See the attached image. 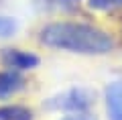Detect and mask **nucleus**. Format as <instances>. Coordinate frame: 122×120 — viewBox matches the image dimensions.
<instances>
[{
  "instance_id": "1",
  "label": "nucleus",
  "mask_w": 122,
  "mask_h": 120,
  "mask_svg": "<svg viewBox=\"0 0 122 120\" xmlns=\"http://www.w3.org/2000/svg\"><path fill=\"white\" fill-rule=\"evenodd\" d=\"M41 43L53 49L81 55H104L114 49V41L106 31L83 22H53L41 31Z\"/></svg>"
},
{
  "instance_id": "2",
  "label": "nucleus",
  "mask_w": 122,
  "mask_h": 120,
  "mask_svg": "<svg viewBox=\"0 0 122 120\" xmlns=\"http://www.w3.org/2000/svg\"><path fill=\"white\" fill-rule=\"evenodd\" d=\"M90 104H92V94L83 88H71V90L47 100V108L65 110V112H86Z\"/></svg>"
},
{
  "instance_id": "3",
  "label": "nucleus",
  "mask_w": 122,
  "mask_h": 120,
  "mask_svg": "<svg viewBox=\"0 0 122 120\" xmlns=\"http://www.w3.org/2000/svg\"><path fill=\"white\" fill-rule=\"evenodd\" d=\"M0 61H2L4 67L14 69V71H25V69H33L39 65V57L37 55L20 51V49H2Z\"/></svg>"
},
{
  "instance_id": "4",
  "label": "nucleus",
  "mask_w": 122,
  "mask_h": 120,
  "mask_svg": "<svg viewBox=\"0 0 122 120\" xmlns=\"http://www.w3.org/2000/svg\"><path fill=\"white\" fill-rule=\"evenodd\" d=\"M106 108L110 120H122V82H114L106 88Z\"/></svg>"
},
{
  "instance_id": "5",
  "label": "nucleus",
  "mask_w": 122,
  "mask_h": 120,
  "mask_svg": "<svg viewBox=\"0 0 122 120\" xmlns=\"http://www.w3.org/2000/svg\"><path fill=\"white\" fill-rule=\"evenodd\" d=\"M25 79L18 71L8 69V71H0V98H8V96L16 94L18 90H22Z\"/></svg>"
},
{
  "instance_id": "6",
  "label": "nucleus",
  "mask_w": 122,
  "mask_h": 120,
  "mask_svg": "<svg viewBox=\"0 0 122 120\" xmlns=\"http://www.w3.org/2000/svg\"><path fill=\"white\" fill-rule=\"evenodd\" d=\"M0 120H33V112L25 106H2Z\"/></svg>"
},
{
  "instance_id": "7",
  "label": "nucleus",
  "mask_w": 122,
  "mask_h": 120,
  "mask_svg": "<svg viewBox=\"0 0 122 120\" xmlns=\"http://www.w3.org/2000/svg\"><path fill=\"white\" fill-rule=\"evenodd\" d=\"M87 4L94 10H112V8L122 6V0H90Z\"/></svg>"
},
{
  "instance_id": "8",
  "label": "nucleus",
  "mask_w": 122,
  "mask_h": 120,
  "mask_svg": "<svg viewBox=\"0 0 122 120\" xmlns=\"http://www.w3.org/2000/svg\"><path fill=\"white\" fill-rule=\"evenodd\" d=\"M16 31V21L10 16H0V37H10Z\"/></svg>"
},
{
  "instance_id": "9",
  "label": "nucleus",
  "mask_w": 122,
  "mask_h": 120,
  "mask_svg": "<svg viewBox=\"0 0 122 120\" xmlns=\"http://www.w3.org/2000/svg\"><path fill=\"white\" fill-rule=\"evenodd\" d=\"M63 120H96V118L86 114V112H71V116H65Z\"/></svg>"
},
{
  "instance_id": "10",
  "label": "nucleus",
  "mask_w": 122,
  "mask_h": 120,
  "mask_svg": "<svg viewBox=\"0 0 122 120\" xmlns=\"http://www.w3.org/2000/svg\"><path fill=\"white\" fill-rule=\"evenodd\" d=\"M63 2H73V0H63Z\"/></svg>"
}]
</instances>
